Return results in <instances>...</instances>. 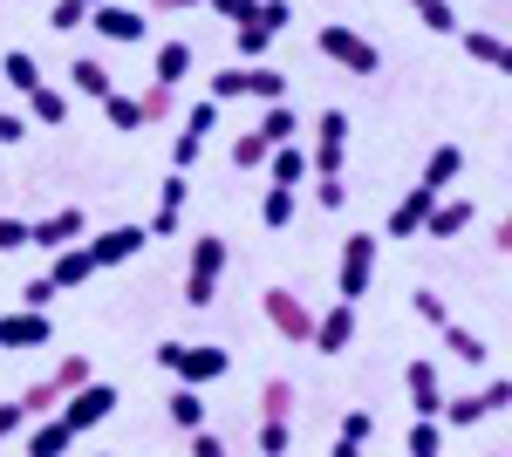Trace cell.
<instances>
[{
    "instance_id": "cell-7",
    "label": "cell",
    "mask_w": 512,
    "mask_h": 457,
    "mask_svg": "<svg viewBox=\"0 0 512 457\" xmlns=\"http://www.w3.org/2000/svg\"><path fill=\"white\" fill-rule=\"evenodd\" d=\"M369 280H376V232H349L342 239V267H335V287H342V301H362L369 294Z\"/></svg>"
},
{
    "instance_id": "cell-3",
    "label": "cell",
    "mask_w": 512,
    "mask_h": 457,
    "mask_svg": "<svg viewBox=\"0 0 512 457\" xmlns=\"http://www.w3.org/2000/svg\"><path fill=\"white\" fill-rule=\"evenodd\" d=\"M233 96H260V103H287V76L267 62H239L212 76V103H233Z\"/></svg>"
},
{
    "instance_id": "cell-9",
    "label": "cell",
    "mask_w": 512,
    "mask_h": 457,
    "mask_svg": "<svg viewBox=\"0 0 512 457\" xmlns=\"http://www.w3.org/2000/svg\"><path fill=\"white\" fill-rule=\"evenodd\" d=\"M506 403H512V382L492 376L485 389H472V396H444V410H437V417H444V423H485V417H499Z\"/></svg>"
},
{
    "instance_id": "cell-25",
    "label": "cell",
    "mask_w": 512,
    "mask_h": 457,
    "mask_svg": "<svg viewBox=\"0 0 512 457\" xmlns=\"http://www.w3.org/2000/svg\"><path fill=\"white\" fill-rule=\"evenodd\" d=\"M185 69H192V41H158V62H151V82H164V89H178V82H185Z\"/></svg>"
},
{
    "instance_id": "cell-32",
    "label": "cell",
    "mask_w": 512,
    "mask_h": 457,
    "mask_svg": "<svg viewBox=\"0 0 512 457\" xmlns=\"http://www.w3.org/2000/svg\"><path fill=\"white\" fill-rule=\"evenodd\" d=\"M137 116H144V130H151V123H171V116H178V89H164V82H144V96H137Z\"/></svg>"
},
{
    "instance_id": "cell-10",
    "label": "cell",
    "mask_w": 512,
    "mask_h": 457,
    "mask_svg": "<svg viewBox=\"0 0 512 457\" xmlns=\"http://www.w3.org/2000/svg\"><path fill=\"white\" fill-rule=\"evenodd\" d=\"M342 144H349V116L321 110L315 116V151H308V171L315 178H342Z\"/></svg>"
},
{
    "instance_id": "cell-29",
    "label": "cell",
    "mask_w": 512,
    "mask_h": 457,
    "mask_svg": "<svg viewBox=\"0 0 512 457\" xmlns=\"http://www.w3.org/2000/svg\"><path fill=\"white\" fill-rule=\"evenodd\" d=\"M69 444H76V437H69V423H62V417H41L35 430H28V457H62Z\"/></svg>"
},
{
    "instance_id": "cell-8",
    "label": "cell",
    "mask_w": 512,
    "mask_h": 457,
    "mask_svg": "<svg viewBox=\"0 0 512 457\" xmlns=\"http://www.w3.org/2000/svg\"><path fill=\"white\" fill-rule=\"evenodd\" d=\"M287 21H294V14H287V0H253V7H246V21H239V55H246V62H260V55H267V41H274Z\"/></svg>"
},
{
    "instance_id": "cell-43",
    "label": "cell",
    "mask_w": 512,
    "mask_h": 457,
    "mask_svg": "<svg viewBox=\"0 0 512 457\" xmlns=\"http://www.w3.org/2000/svg\"><path fill=\"white\" fill-rule=\"evenodd\" d=\"M410 307H417V321H431V328H444V321H451L444 294H431V287H417V294H410Z\"/></svg>"
},
{
    "instance_id": "cell-38",
    "label": "cell",
    "mask_w": 512,
    "mask_h": 457,
    "mask_svg": "<svg viewBox=\"0 0 512 457\" xmlns=\"http://www.w3.org/2000/svg\"><path fill=\"white\" fill-rule=\"evenodd\" d=\"M103 116H110V130H144L137 96H123V89H110V96H103Z\"/></svg>"
},
{
    "instance_id": "cell-17",
    "label": "cell",
    "mask_w": 512,
    "mask_h": 457,
    "mask_svg": "<svg viewBox=\"0 0 512 457\" xmlns=\"http://www.w3.org/2000/svg\"><path fill=\"white\" fill-rule=\"evenodd\" d=\"M403 389H410V410H417V417H437V410H444V382H437L431 355H417V362L403 369Z\"/></svg>"
},
{
    "instance_id": "cell-47",
    "label": "cell",
    "mask_w": 512,
    "mask_h": 457,
    "mask_svg": "<svg viewBox=\"0 0 512 457\" xmlns=\"http://www.w3.org/2000/svg\"><path fill=\"white\" fill-rule=\"evenodd\" d=\"M315 198H321V212H342V205H349V185H342V178H321Z\"/></svg>"
},
{
    "instance_id": "cell-45",
    "label": "cell",
    "mask_w": 512,
    "mask_h": 457,
    "mask_svg": "<svg viewBox=\"0 0 512 457\" xmlns=\"http://www.w3.org/2000/svg\"><path fill=\"white\" fill-rule=\"evenodd\" d=\"M82 21H89V7H82V0H55V7H48V28H62V35L82 28Z\"/></svg>"
},
{
    "instance_id": "cell-34",
    "label": "cell",
    "mask_w": 512,
    "mask_h": 457,
    "mask_svg": "<svg viewBox=\"0 0 512 457\" xmlns=\"http://www.w3.org/2000/svg\"><path fill=\"white\" fill-rule=\"evenodd\" d=\"M444 348H451L458 362H472V369H485V355H492V348H485V335L458 328V321H444Z\"/></svg>"
},
{
    "instance_id": "cell-41",
    "label": "cell",
    "mask_w": 512,
    "mask_h": 457,
    "mask_svg": "<svg viewBox=\"0 0 512 457\" xmlns=\"http://www.w3.org/2000/svg\"><path fill=\"white\" fill-rule=\"evenodd\" d=\"M335 437H342V444H355V451H369V437H376V410H349Z\"/></svg>"
},
{
    "instance_id": "cell-48",
    "label": "cell",
    "mask_w": 512,
    "mask_h": 457,
    "mask_svg": "<svg viewBox=\"0 0 512 457\" xmlns=\"http://www.w3.org/2000/svg\"><path fill=\"white\" fill-rule=\"evenodd\" d=\"M192 457H233V451H226V437H212V430H192Z\"/></svg>"
},
{
    "instance_id": "cell-26",
    "label": "cell",
    "mask_w": 512,
    "mask_h": 457,
    "mask_svg": "<svg viewBox=\"0 0 512 457\" xmlns=\"http://www.w3.org/2000/svg\"><path fill=\"white\" fill-rule=\"evenodd\" d=\"M0 82H7V89H21V96H28V89H41V62L35 55H28V48H7V55H0Z\"/></svg>"
},
{
    "instance_id": "cell-31",
    "label": "cell",
    "mask_w": 512,
    "mask_h": 457,
    "mask_svg": "<svg viewBox=\"0 0 512 457\" xmlns=\"http://www.w3.org/2000/svg\"><path fill=\"white\" fill-rule=\"evenodd\" d=\"M294 396H301V389H294L287 376H267V382H260V417L287 423V417H294Z\"/></svg>"
},
{
    "instance_id": "cell-44",
    "label": "cell",
    "mask_w": 512,
    "mask_h": 457,
    "mask_svg": "<svg viewBox=\"0 0 512 457\" xmlns=\"http://www.w3.org/2000/svg\"><path fill=\"white\" fill-rule=\"evenodd\" d=\"M287 444H294V430L274 417H260V457H287Z\"/></svg>"
},
{
    "instance_id": "cell-16",
    "label": "cell",
    "mask_w": 512,
    "mask_h": 457,
    "mask_svg": "<svg viewBox=\"0 0 512 457\" xmlns=\"http://www.w3.org/2000/svg\"><path fill=\"white\" fill-rule=\"evenodd\" d=\"M48 342H55V321L48 314H28V307L0 314V348H48Z\"/></svg>"
},
{
    "instance_id": "cell-23",
    "label": "cell",
    "mask_w": 512,
    "mask_h": 457,
    "mask_svg": "<svg viewBox=\"0 0 512 457\" xmlns=\"http://www.w3.org/2000/svg\"><path fill=\"white\" fill-rule=\"evenodd\" d=\"M69 82H76V96H96V103L117 89V76L103 69V55H76V62H69Z\"/></svg>"
},
{
    "instance_id": "cell-15",
    "label": "cell",
    "mask_w": 512,
    "mask_h": 457,
    "mask_svg": "<svg viewBox=\"0 0 512 457\" xmlns=\"http://www.w3.org/2000/svg\"><path fill=\"white\" fill-rule=\"evenodd\" d=\"M82 226H89V219H82L76 205H62V212H48V219H35V226H28V246L62 253V246H76V239H82Z\"/></svg>"
},
{
    "instance_id": "cell-4",
    "label": "cell",
    "mask_w": 512,
    "mask_h": 457,
    "mask_svg": "<svg viewBox=\"0 0 512 457\" xmlns=\"http://www.w3.org/2000/svg\"><path fill=\"white\" fill-rule=\"evenodd\" d=\"M226 239L219 232H205V239H192V267H185V307H212V294H219V273H226Z\"/></svg>"
},
{
    "instance_id": "cell-30",
    "label": "cell",
    "mask_w": 512,
    "mask_h": 457,
    "mask_svg": "<svg viewBox=\"0 0 512 457\" xmlns=\"http://www.w3.org/2000/svg\"><path fill=\"white\" fill-rule=\"evenodd\" d=\"M164 410H171V423H178V430H205V396H198V389H185V382L164 396Z\"/></svg>"
},
{
    "instance_id": "cell-51",
    "label": "cell",
    "mask_w": 512,
    "mask_h": 457,
    "mask_svg": "<svg viewBox=\"0 0 512 457\" xmlns=\"http://www.w3.org/2000/svg\"><path fill=\"white\" fill-rule=\"evenodd\" d=\"M198 7H212L219 21H246V7H253V0H198Z\"/></svg>"
},
{
    "instance_id": "cell-1",
    "label": "cell",
    "mask_w": 512,
    "mask_h": 457,
    "mask_svg": "<svg viewBox=\"0 0 512 457\" xmlns=\"http://www.w3.org/2000/svg\"><path fill=\"white\" fill-rule=\"evenodd\" d=\"M158 369H171L185 389H205V382H219L233 369V355L212 342H158Z\"/></svg>"
},
{
    "instance_id": "cell-39",
    "label": "cell",
    "mask_w": 512,
    "mask_h": 457,
    "mask_svg": "<svg viewBox=\"0 0 512 457\" xmlns=\"http://www.w3.org/2000/svg\"><path fill=\"white\" fill-rule=\"evenodd\" d=\"M417 7V21L431 28V35H458V14H451V0H410Z\"/></svg>"
},
{
    "instance_id": "cell-20",
    "label": "cell",
    "mask_w": 512,
    "mask_h": 457,
    "mask_svg": "<svg viewBox=\"0 0 512 457\" xmlns=\"http://www.w3.org/2000/svg\"><path fill=\"white\" fill-rule=\"evenodd\" d=\"M472 226V198H437L431 219H424V232L417 239H458V232Z\"/></svg>"
},
{
    "instance_id": "cell-50",
    "label": "cell",
    "mask_w": 512,
    "mask_h": 457,
    "mask_svg": "<svg viewBox=\"0 0 512 457\" xmlns=\"http://www.w3.org/2000/svg\"><path fill=\"white\" fill-rule=\"evenodd\" d=\"M21 137H28V116L0 110V144H21Z\"/></svg>"
},
{
    "instance_id": "cell-56",
    "label": "cell",
    "mask_w": 512,
    "mask_h": 457,
    "mask_svg": "<svg viewBox=\"0 0 512 457\" xmlns=\"http://www.w3.org/2000/svg\"><path fill=\"white\" fill-rule=\"evenodd\" d=\"M485 457H506V451H485Z\"/></svg>"
},
{
    "instance_id": "cell-18",
    "label": "cell",
    "mask_w": 512,
    "mask_h": 457,
    "mask_svg": "<svg viewBox=\"0 0 512 457\" xmlns=\"http://www.w3.org/2000/svg\"><path fill=\"white\" fill-rule=\"evenodd\" d=\"M355 342V307L335 301L328 314H315V335H308V348H321V355H342V348Z\"/></svg>"
},
{
    "instance_id": "cell-14",
    "label": "cell",
    "mask_w": 512,
    "mask_h": 457,
    "mask_svg": "<svg viewBox=\"0 0 512 457\" xmlns=\"http://www.w3.org/2000/svg\"><path fill=\"white\" fill-rule=\"evenodd\" d=\"M82 28H96L103 41H144V35H151V21H144L137 7H117V0L89 7V21H82Z\"/></svg>"
},
{
    "instance_id": "cell-42",
    "label": "cell",
    "mask_w": 512,
    "mask_h": 457,
    "mask_svg": "<svg viewBox=\"0 0 512 457\" xmlns=\"http://www.w3.org/2000/svg\"><path fill=\"white\" fill-rule=\"evenodd\" d=\"M260 219H267V226H287V219H294V191L267 185V198H260Z\"/></svg>"
},
{
    "instance_id": "cell-13",
    "label": "cell",
    "mask_w": 512,
    "mask_h": 457,
    "mask_svg": "<svg viewBox=\"0 0 512 457\" xmlns=\"http://www.w3.org/2000/svg\"><path fill=\"white\" fill-rule=\"evenodd\" d=\"M185 198H192V178H185V171H171V178L158 185V212H151L144 239H171V232H178V219H185Z\"/></svg>"
},
{
    "instance_id": "cell-46",
    "label": "cell",
    "mask_w": 512,
    "mask_h": 457,
    "mask_svg": "<svg viewBox=\"0 0 512 457\" xmlns=\"http://www.w3.org/2000/svg\"><path fill=\"white\" fill-rule=\"evenodd\" d=\"M48 301H55V287H48V273H35V280L21 287V307H28V314H48Z\"/></svg>"
},
{
    "instance_id": "cell-28",
    "label": "cell",
    "mask_w": 512,
    "mask_h": 457,
    "mask_svg": "<svg viewBox=\"0 0 512 457\" xmlns=\"http://www.w3.org/2000/svg\"><path fill=\"white\" fill-rule=\"evenodd\" d=\"M274 151H280V144L267 137V130H260V123H253V130H239V137H233V164H239V171H260V164H267Z\"/></svg>"
},
{
    "instance_id": "cell-19",
    "label": "cell",
    "mask_w": 512,
    "mask_h": 457,
    "mask_svg": "<svg viewBox=\"0 0 512 457\" xmlns=\"http://www.w3.org/2000/svg\"><path fill=\"white\" fill-rule=\"evenodd\" d=\"M431 205H437L431 185H410L403 198H396V212H390V239H417V232H424V219H431Z\"/></svg>"
},
{
    "instance_id": "cell-37",
    "label": "cell",
    "mask_w": 512,
    "mask_h": 457,
    "mask_svg": "<svg viewBox=\"0 0 512 457\" xmlns=\"http://www.w3.org/2000/svg\"><path fill=\"white\" fill-rule=\"evenodd\" d=\"M48 382L69 396V389H82V382H96V369H89V355H62V362L48 369Z\"/></svg>"
},
{
    "instance_id": "cell-54",
    "label": "cell",
    "mask_w": 512,
    "mask_h": 457,
    "mask_svg": "<svg viewBox=\"0 0 512 457\" xmlns=\"http://www.w3.org/2000/svg\"><path fill=\"white\" fill-rule=\"evenodd\" d=\"M328 457H362V451H355V444H342V437H335V451H328Z\"/></svg>"
},
{
    "instance_id": "cell-2",
    "label": "cell",
    "mask_w": 512,
    "mask_h": 457,
    "mask_svg": "<svg viewBox=\"0 0 512 457\" xmlns=\"http://www.w3.org/2000/svg\"><path fill=\"white\" fill-rule=\"evenodd\" d=\"M315 48L328 55V62H342L349 76H383V48H376L369 35H355L349 21H328V28L315 35Z\"/></svg>"
},
{
    "instance_id": "cell-53",
    "label": "cell",
    "mask_w": 512,
    "mask_h": 457,
    "mask_svg": "<svg viewBox=\"0 0 512 457\" xmlns=\"http://www.w3.org/2000/svg\"><path fill=\"white\" fill-rule=\"evenodd\" d=\"M198 0H151V14H192Z\"/></svg>"
},
{
    "instance_id": "cell-24",
    "label": "cell",
    "mask_w": 512,
    "mask_h": 457,
    "mask_svg": "<svg viewBox=\"0 0 512 457\" xmlns=\"http://www.w3.org/2000/svg\"><path fill=\"white\" fill-rule=\"evenodd\" d=\"M458 171H465V151H458V144H437V151L424 157V178H417V185H431L437 198H444V191H451V178H458Z\"/></svg>"
},
{
    "instance_id": "cell-21",
    "label": "cell",
    "mask_w": 512,
    "mask_h": 457,
    "mask_svg": "<svg viewBox=\"0 0 512 457\" xmlns=\"http://www.w3.org/2000/svg\"><path fill=\"white\" fill-rule=\"evenodd\" d=\"M89 253H82V246H62V253H48V287H55V294H69V287H82V280H89Z\"/></svg>"
},
{
    "instance_id": "cell-12",
    "label": "cell",
    "mask_w": 512,
    "mask_h": 457,
    "mask_svg": "<svg viewBox=\"0 0 512 457\" xmlns=\"http://www.w3.org/2000/svg\"><path fill=\"white\" fill-rule=\"evenodd\" d=\"M151 239H144V226H110V232H96L82 253H89V267L103 273V267H123V260H137Z\"/></svg>"
},
{
    "instance_id": "cell-22",
    "label": "cell",
    "mask_w": 512,
    "mask_h": 457,
    "mask_svg": "<svg viewBox=\"0 0 512 457\" xmlns=\"http://www.w3.org/2000/svg\"><path fill=\"white\" fill-rule=\"evenodd\" d=\"M465 55H472V62H485L492 76H506V69H512L506 35H492V28H465Z\"/></svg>"
},
{
    "instance_id": "cell-49",
    "label": "cell",
    "mask_w": 512,
    "mask_h": 457,
    "mask_svg": "<svg viewBox=\"0 0 512 457\" xmlns=\"http://www.w3.org/2000/svg\"><path fill=\"white\" fill-rule=\"evenodd\" d=\"M14 246H28V226H21V219H7V212H0V253H14Z\"/></svg>"
},
{
    "instance_id": "cell-55",
    "label": "cell",
    "mask_w": 512,
    "mask_h": 457,
    "mask_svg": "<svg viewBox=\"0 0 512 457\" xmlns=\"http://www.w3.org/2000/svg\"><path fill=\"white\" fill-rule=\"evenodd\" d=\"M82 7H103V0H82Z\"/></svg>"
},
{
    "instance_id": "cell-6",
    "label": "cell",
    "mask_w": 512,
    "mask_h": 457,
    "mask_svg": "<svg viewBox=\"0 0 512 457\" xmlns=\"http://www.w3.org/2000/svg\"><path fill=\"white\" fill-rule=\"evenodd\" d=\"M55 417L69 423V437H82V430H96L103 417H117V382H82V389H69Z\"/></svg>"
},
{
    "instance_id": "cell-40",
    "label": "cell",
    "mask_w": 512,
    "mask_h": 457,
    "mask_svg": "<svg viewBox=\"0 0 512 457\" xmlns=\"http://www.w3.org/2000/svg\"><path fill=\"white\" fill-rule=\"evenodd\" d=\"M260 130H267L274 144H294V130H301V116L287 110V103H267V116H260Z\"/></svg>"
},
{
    "instance_id": "cell-27",
    "label": "cell",
    "mask_w": 512,
    "mask_h": 457,
    "mask_svg": "<svg viewBox=\"0 0 512 457\" xmlns=\"http://www.w3.org/2000/svg\"><path fill=\"white\" fill-rule=\"evenodd\" d=\"M301 178H308V151H301V144H280V151L267 157V185L294 191V185H301Z\"/></svg>"
},
{
    "instance_id": "cell-36",
    "label": "cell",
    "mask_w": 512,
    "mask_h": 457,
    "mask_svg": "<svg viewBox=\"0 0 512 457\" xmlns=\"http://www.w3.org/2000/svg\"><path fill=\"white\" fill-rule=\"evenodd\" d=\"M55 410H62V389H55V382H28V389H21V417H55Z\"/></svg>"
},
{
    "instance_id": "cell-11",
    "label": "cell",
    "mask_w": 512,
    "mask_h": 457,
    "mask_svg": "<svg viewBox=\"0 0 512 457\" xmlns=\"http://www.w3.org/2000/svg\"><path fill=\"white\" fill-rule=\"evenodd\" d=\"M212 130H219V103L205 96V103L185 110V130H178V144H171V164H178V171H192L198 157H205V137H212Z\"/></svg>"
},
{
    "instance_id": "cell-52",
    "label": "cell",
    "mask_w": 512,
    "mask_h": 457,
    "mask_svg": "<svg viewBox=\"0 0 512 457\" xmlns=\"http://www.w3.org/2000/svg\"><path fill=\"white\" fill-rule=\"evenodd\" d=\"M21 423H28V417H21V403H0V444H7V437H14Z\"/></svg>"
},
{
    "instance_id": "cell-35",
    "label": "cell",
    "mask_w": 512,
    "mask_h": 457,
    "mask_svg": "<svg viewBox=\"0 0 512 457\" xmlns=\"http://www.w3.org/2000/svg\"><path fill=\"white\" fill-rule=\"evenodd\" d=\"M403 451H410V457H444V430H437V417H417V423H410Z\"/></svg>"
},
{
    "instance_id": "cell-5",
    "label": "cell",
    "mask_w": 512,
    "mask_h": 457,
    "mask_svg": "<svg viewBox=\"0 0 512 457\" xmlns=\"http://www.w3.org/2000/svg\"><path fill=\"white\" fill-rule=\"evenodd\" d=\"M260 314H267V328H274L280 342H294V348H308V335H315V307L301 301L294 287H267L260 294Z\"/></svg>"
},
{
    "instance_id": "cell-33",
    "label": "cell",
    "mask_w": 512,
    "mask_h": 457,
    "mask_svg": "<svg viewBox=\"0 0 512 457\" xmlns=\"http://www.w3.org/2000/svg\"><path fill=\"white\" fill-rule=\"evenodd\" d=\"M28 116H35V123H48V130H55V123H69V96H62V89H48V82H41V89H28Z\"/></svg>"
}]
</instances>
